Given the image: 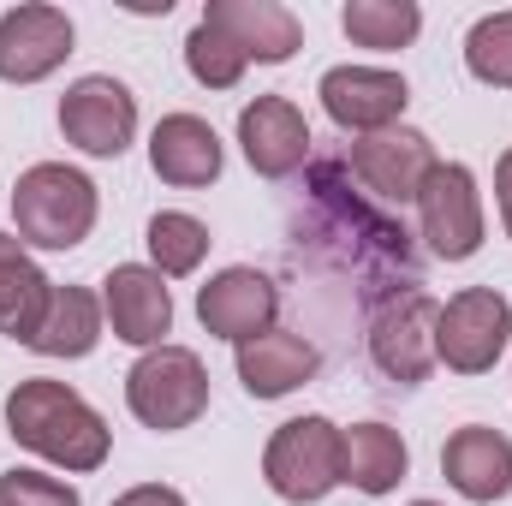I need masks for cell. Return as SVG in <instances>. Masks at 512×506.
Segmentation results:
<instances>
[{
	"mask_svg": "<svg viewBox=\"0 0 512 506\" xmlns=\"http://www.w3.org/2000/svg\"><path fill=\"white\" fill-rule=\"evenodd\" d=\"M6 423H12V441L66 465V471H96L108 459V423L102 411H90L66 381H48V376H30L12 387L6 399Z\"/></svg>",
	"mask_w": 512,
	"mask_h": 506,
	"instance_id": "obj_1",
	"label": "cell"
},
{
	"mask_svg": "<svg viewBox=\"0 0 512 506\" xmlns=\"http://www.w3.org/2000/svg\"><path fill=\"white\" fill-rule=\"evenodd\" d=\"M12 221H18L24 245H36V251H72L96 227V185L78 167H66V161H36L12 185Z\"/></svg>",
	"mask_w": 512,
	"mask_h": 506,
	"instance_id": "obj_2",
	"label": "cell"
},
{
	"mask_svg": "<svg viewBox=\"0 0 512 506\" xmlns=\"http://www.w3.org/2000/svg\"><path fill=\"white\" fill-rule=\"evenodd\" d=\"M262 477L280 501L310 506L328 489L346 483V453H340V429L328 417H292L274 429L268 453H262Z\"/></svg>",
	"mask_w": 512,
	"mask_h": 506,
	"instance_id": "obj_3",
	"label": "cell"
},
{
	"mask_svg": "<svg viewBox=\"0 0 512 506\" xmlns=\"http://www.w3.org/2000/svg\"><path fill=\"white\" fill-rule=\"evenodd\" d=\"M126 405L137 423L149 429H191L209 405V376H203V358L185 352V346H155L131 364L126 376Z\"/></svg>",
	"mask_w": 512,
	"mask_h": 506,
	"instance_id": "obj_4",
	"label": "cell"
},
{
	"mask_svg": "<svg viewBox=\"0 0 512 506\" xmlns=\"http://www.w3.org/2000/svg\"><path fill=\"white\" fill-rule=\"evenodd\" d=\"M512 340V304L495 286H465L441 304V322H435V358L459 376H483L501 364Z\"/></svg>",
	"mask_w": 512,
	"mask_h": 506,
	"instance_id": "obj_5",
	"label": "cell"
},
{
	"mask_svg": "<svg viewBox=\"0 0 512 506\" xmlns=\"http://www.w3.org/2000/svg\"><path fill=\"white\" fill-rule=\"evenodd\" d=\"M435 322H441V304L429 292H405V298H387L370 322V358L387 381L399 387H417L429 381V370L441 364L435 358Z\"/></svg>",
	"mask_w": 512,
	"mask_h": 506,
	"instance_id": "obj_6",
	"label": "cell"
},
{
	"mask_svg": "<svg viewBox=\"0 0 512 506\" xmlns=\"http://www.w3.org/2000/svg\"><path fill=\"white\" fill-rule=\"evenodd\" d=\"M417 215H423V239L441 262H465L483 245V197L471 167L459 161H435V173L417 191Z\"/></svg>",
	"mask_w": 512,
	"mask_h": 506,
	"instance_id": "obj_7",
	"label": "cell"
},
{
	"mask_svg": "<svg viewBox=\"0 0 512 506\" xmlns=\"http://www.w3.org/2000/svg\"><path fill=\"white\" fill-rule=\"evenodd\" d=\"M60 131L84 155H126V143L137 137V102L120 78H78L60 102Z\"/></svg>",
	"mask_w": 512,
	"mask_h": 506,
	"instance_id": "obj_8",
	"label": "cell"
},
{
	"mask_svg": "<svg viewBox=\"0 0 512 506\" xmlns=\"http://www.w3.org/2000/svg\"><path fill=\"white\" fill-rule=\"evenodd\" d=\"M322 108L340 131H358V137H376V131H393V120L405 114L411 90L399 72H382V66H334L322 72Z\"/></svg>",
	"mask_w": 512,
	"mask_h": 506,
	"instance_id": "obj_9",
	"label": "cell"
},
{
	"mask_svg": "<svg viewBox=\"0 0 512 506\" xmlns=\"http://www.w3.org/2000/svg\"><path fill=\"white\" fill-rule=\"evenodd\" d=\"M66 54H72V18L60 6L30 0L0 18V78L6 84H36L54 66H66Z\"/></svg>",
	"mask_w": 512,
	"mask_h": 506,
	"instance_id": "obj_10",
	"label": "cell"
},
{
	"mask_svg": "<svg viewBox=\"0 0 512 506\" xmlns=\"http://www.w3.org/2000/svg\"><path fill=\"white\" fill-rule=\"evenodd\" d=\"M352 173L370 185L376 203H417L423 179L435 173V143L411 126L358 137V143H352Z\"/></svg>",
	"mask_w": 512,
	"mask_h": 506,
	"instance_id": "obj_11",
	"label": "cell"
},
{
	"mask_svg": "<svg viewBox=\"0 0 512 506\" xmlns=\"http://www.w3.org/2000/svg\"><path fill=\"white\" fill-rule=\"evenodd\" d=\"M274 310H280V292H274V280L256 274V268H221V274L197 292L203 328H209L215 340H233V346L268 334V328H274Z\"/></svg>",
	"mask_w": 512,
	"mask_h": 506,
	"instance_id": "obj_12",
	"label": "cell"
},
{
	"mask_svg": "<svg viewBox=\"0 0 512 506\" xmlns=\"http://www.w3.org/2000/svg\"><path fill=\"white\" fill-rule=\"evenodd\" d=\"M102 310H108L114 334H120L126 346H143V352H155L161 334L173 328V298H167L161 274H155V268H137V262L108 268V280H102Z\"/></svg>",
	"mask_w": 512,
	"mask_h": 506,
	"instance_id": "obj_13",
	"label": "cell"
},
{
	"mask_svg": "<svg viewBox=\"0 0 512 506\" xmlns=\"http://www.w3.org/2000/svg\"><path fill=\"white\" fill-rule=\"evenodd\" d=\"M239 143H245V161L262 179H286L310 161V126L286 96H256L239 114Z\"/></svg>",
	"mask_w": 512,
	"mask_h": 506,
	"instance_id": "obj_14",
	"label": "cell"
},
{
	"mask_svg": "<svg viewBox=\"0 0 512 506\" xmlns=\"http://www.w3.org/2000/svg\"><path fill=\"white\" fill-rule=\"evenodd\" d=\"M441 471H447V483H453L465 501H477V506L507 501V489H512V441L501 435V429L471 423V429H459V435L441 447Z\"/></svg>",
	"mask_w": 512,
	"mask_h": 506,
	"instance_id": "obj_15",
	"label": "cell"
},
{
	"mask_svg": "<svg viewBox=\"0 0 512 506\" xmlns=\"http://www.w3.org/2000/svg\"><path fill=\"white\" fill-rule=\"evenodd\" d=\"M149 167L167 185L197 191V185L221 179V137H215L209 120H197V114H167L155 126V137H149Z\"/></svg>",
	"mask_w": 512,
	"mask_h": 506,
	"instance_id": "obj_16",
	"label": "cell"
},
{
	"mask_svg": "<svg viewBox=\"0 0 512 506\" xmlns=\"http://www.w3.org/2000/svg\"><path fill=\"white\" fill-rule=\"evenodd\" d=\"M215 30H227L239 48H245V60H292L298 48H304V24L286 12V6H274V0H209V12H203Z\"/></svg>",
	"mask_w": 512,
	"mask_h": 506,
	"instance_id": "obj_17",
	"label": "cell"
},
{
	"mask_svg": "<svg viewBox=\"0 0 512 506\" xmlns=\"http://www.w3.org/2000/svg\"><path fill=\"white\" fill-rule=\"evenodd\" d=\"M316 370H322V358H316V346L304 334L268 328V334H256V340L239 346V381H245L251 399H280V393L304 387Z\"/></svg>",
	"mask_w": 512,
	"mask_h": 506,
	"instance_id": "obj_18",
	"label": "cell"
},
{
	"mask_svg": "<svg viewBox=\"0 0 512 506\" xmlns=\"http://www.w3.org/2000/svg\"><path fill=\"white\" fill-rule=\"evenodd\" d=\"M102 340V304L84 286H54V304L42 316V334L30 340L42 358H90Z\"/></svg>",
	"mask_w": 512,
	"mask_h": 506,
	"instance_id": "obj_19",
	"label": "cell"
},
{
	"mask_svg": "<svg viewBox=\"0 0 512 506\" xmlns=\"http://www.w3.org/2000/svg\"><path fill=\"white\" fill-rule=\"evenodd\" d=\"M340 453H346V483H358L364 495H387L405 477V465H411L405 441L387 423H352L340 435Z\"/></svg>",
	"mask_w": 512,
	"mask_h": 506,
	"instance_id": "obj_20",
	"label": "cell"
},
{
	"mask_svg": "<svg viewBox=\"0 0 512 506\" xmlns=\"http://www.w3.org/2000/svg\"><path fill=\"white\" fill-rule=\"evenodd\" d=\"M48 304H54V280H48L36 262H18V268L0 274V334H6V340L30 346V340L42 334Z\"/></svg>",
	"mask_w": 512,
	"mask_h": 506,
	"instance_id": "obj_21",
	"label": "cell"
},
{
	"mask_svg": "<svg viewBox=\"0 0 512 506\" xmlns=\"http://www.w3.org/2000/svg\"><path fill=\"white\" fill-rule=\"evenodd\" d=\"M340 24L358 48H405L423 30V12H417V0H352L340 12Z\"/></svg>",
	"mask_w": 512,
	"mask_h": 506,
	"instance_id": "obj_22",
	"label": "cell"
},
{
	"mask_svg": "<svg viewBox=\"0 0 512 506\" xmlns=\"http://www.w3.org/2000/svg\"><path fill=\"white\" fill-rule=\"evenodd\" d=\"M149 256H155V274H191L203 256H209V227L197 215H155L149 221Z\"/></svg>",
	"mask_w": 512,
	"mask_h": 506,
	"instance_id": "obj_23",
	"label": "cell"
},
{
	"mask_svg": "<svg viewBox=\"0 0 512 506\" xmlns=\"http://www.w3.org/2000/svg\"><path fill=\"white\" fill-rule=\"evenodd\" d=\"M185 66H191L197 84H209V90H233V84L245 78L251 60H245V48H239L227 30H215V24L203 18V24L185 36Z\"/></svg>",
	"mask_w": 512,
	"mask_h": 506,
	"instance_id": "obj_24",
	"label": "cell"
},
{
	"mask_svg": "<svg viewBox=\"0 0 512 506\" xmlns=\"http://www.w3.org/2000/svg\"><path fill=\"white\" fill-rule=\"evenodd\" d=\"M465 66H471V78H483L495 90H512V12H489V18L471 24Z\"/></svg>",
	"mask_w": 512,
	"mask_h": 506,
	"instance_id": "obj_25",
	"label": "cell"
},
{
	"mask_svg": "<svg viewBox=\"0 0 512 506\" xmlns=\"http://www.w3.org/2000/svg\"><path fill=\"white\" fill-rule=\"evenodd\" d=\"M0 506H78V489L60 477H42V471H6Z\"/></svg>",
	"mask_w": 512,
	"mask_h": 506,
	"instance_id": "obj_26",
	"label": "cell"
},
{
	"mask_svg": "<svg viewBox=\"0 0 512 506\" xmlns=\"http://www.w3.org/2000/svg\"><path fill=\"white\" fill-rule=\"evenodd\" d=\"M114 506H185V495L167 489V483H143V489H126Z\"/></svg>",
	"mask_w": 512,
	"mask_h": 506,
	"instance_id": "obj_27",
	"label": "cell"
},
{
	"mask_svg": "<svg viewBox=\"0 0 512 506\" xmlns=\"http://www.w3.org/2000/svg\"><path fill=\"white\" fill-rule=\"evenodd\" d=\"M495 197H501V221H507V233H512V149L501 155V167H495Z\"/></svg>",
	"mask_w": 512,
	"mask_h": 506,
	"instance_id": "obj_28",
	"label": "cell"
},
{
	"mask_svg": "<svg viewBox=\"0 0 512 506\" xmlns=\"http://www.w3.org/2000/svg\"><path fill=\"white\" fill-rule=\"evenodd\" d=\"M18 262H30V256H24V239H6V233H0V274L18 268Z\"/></svg>",
	"mask_w": 512,
	"mask_h": 506,
	"instance_id": "obj_29",
	"label": "cell"
},
{
	"mask_svg": "<svg viewBox=\"0 0 512 506\" xmlns=\"http://www.w3.org/2000/svg\"><path fill=\"white\" fill-rule=\"evenodd\" d=\"M411 506H435V501H411Z\"/></svg>",
	"mask_w": 512,
	"mask_h": 506,
	"instance_id": "obj_30",
	"label": "cell"
}]
</instances>
